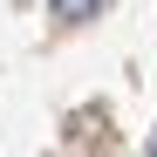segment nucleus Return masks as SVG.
Returning a JSON list of instances; mask_svg holds the SVG:
<instances>
[{"label": "nucleus", "instance_id": "nucleus-1", "mask_svg": "<svg viewBox=\"0 0 157 157\" xmlns=\"http://www.w3.org/2000/svg\"><path fill=\"white\" fill-rule=\"evenodd\" d=\"M55 7V21H89V14H102V0H48Z\"/></svg>", "mask_w": 157, "mask_h": 157}, {"label": "nucleus", "instance_id": "nucleus-2", "mask_svg": "<svg viewBox=\"0 0 157 157\" xmlns=\"http://www.w3.org/2000/svg\"><path fill=\"white\" fill-rule=\"evenodd\" d=\"M150 157H157V144H150Z\"/></svg>", "mask_w": 157, "mask_h": 157}]
</instances>
